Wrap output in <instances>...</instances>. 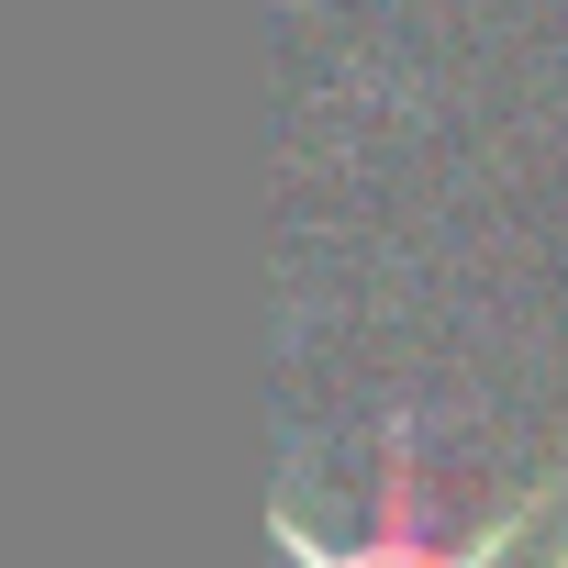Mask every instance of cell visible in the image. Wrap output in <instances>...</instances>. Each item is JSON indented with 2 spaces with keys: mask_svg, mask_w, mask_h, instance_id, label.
<instances>
[{
  "mask_svg": "<svg viewBox=\"0 0 568 568\" xmlns=\"http://www.w3.org/2000/svg\"><path fill=\"white\" fill-rule=\"evenodd\" d=\"M278 535H291V557H302V568H490V557L513 546V524H490V535L446 546V535L413 513V457H390V490H379V535H368L357 557H335L313 524H278Z\"/></svg>",
  "mask_w": 568,
  "mask_h": 568,
  "instance_id": "cell-1",
  "label": "cell"
}]
</instances>
